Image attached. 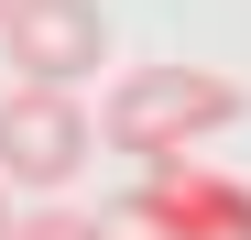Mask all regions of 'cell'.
Segmentation results:
<instances>
[{
	"mask_svg": "<svg viewBox=\"0 0 251 240\" xmlns=\"http://www.w3.org/2000/svg\"><path fill=\"white\" fill-rule=\"evenodd\" d=\"M11 240H99V218L66 208V196H44V208H11Z\"/></svg>",
	"mask_w": 251,
	"mask_h": 240,
	"instance_id": "obj_5",
	"label": "cell"
},
{
	"mask_svg": "<svg viewBox=\"0 0 251 240\" xmlns=\"http://www.w3.org/2000/svg\"><path fill=\"white\" fill-rule=\"evenodd\" d=\"M0 55L22 88H88L109 66V11L99 0H0Z\"/></svg>",
	"mask_w": 251,
	"mask_h": 240,
	"instance_id": "obj_4",
	"label": "cell"
},
{
	"mask_svg": "<svg viewBox=\"0 0 251 240\" xmlns=\"http://www.w3.org/2000/svg\"><path fill=\"white\" fill-rule=\"evenodd\" d=\"M0 240H11V186H0Z\"/></svg>",
	"mask_w": 251,
	"mask_h": 240,
	"instance_id": "obj_6",
	"label": "cell"
},
{
	"mask_svg": "<svg viewBox=\"0 0 251 240\" xmlns=\"http://www.w3.org/2000/svg\"><path fill=\"white\" fill-rule=\"evenodd\" d=\"M99 240H251V186L175 153V164H142V186L99 208Z\"/></svg>",
	"mask_w": 251,
	"mask_h": 240,
	"instance_id": "obj_2",
	"label": "cell"
},
{
	"mask_svg": "<svg viewBox=\"0 0 251 240\" xmlns=\"http://www.w3.org/2000/svg\"><path fill=\"white\" fill-rule=\"evenodd\" d=\"M88 153H99V120H88L76 88H11L0 98V186L66 196L76 175H88Z\"/></svg>",
	"mask_w": 251,
	"mask_h": 240,
	"instance_id": "obj_3",
	"label": "cell"
},
{
	"mask_svg": "<svg viewBox=\"0 0 251 240\" xmlns=\"http://www.w3.org/2000/svg\"><path fill=\"white\" fill-rule=\"evenodd\" d=\"M240 120V88L207 66H131L109 76L99 98V153H131V164H175V153H197L207 131H229Z\"/></svg>",
	"mask_w": 251,
	"mask_h": 240,
	"instance_id": "obj_1",
	"label": "cell"
}]
</instances>
